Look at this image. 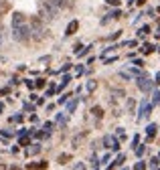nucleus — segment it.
<instances>
[{
	"mask_svg": "<svg viewBox=\"0 0 160 170\" xmlns=\"http://www.w3.org/2000/svg\"><path fill=\"white\" fill-rule=\"evenodd\" d=\"M33 37L31 33V24L27 22L22 12H14L12 14V39L18 43H27Z\"/></svg>",
	"mask_w": 160,
	"mask_h": 170,
	"instance_id": "obj_1",
	"label": "nucleus"
},
{
	"mask_svg": "<svg viewBox=\"0 0 160 170\" xmlns=\"http://www.w3.org/2000/svg\"><path fill=\"white\" fill-rule=\"evenodd\" d=\"M95 89V81H89L87 83V91H93Z\"/></svg>",
	"mask_w": 160,
	"mask_h": 170,
	"instance_id": "obj_13",
	"label": "nucleus"
},
{
	"mask_svg": "<svg viewBox=\"0 0 160 170\" xmlns=\"http://www.w3.org/2000/svg\"><path fill=\"white\" fill-rule=\"evenodd\" d=\"M152 51H154V45H146V47L142 49V53H144V55H148V53H152Z\"/></svg>",
	"mask_w": 160,
	"mask_h": 170,
	"instance_id": "obj_9",
	"label": "nucleus"
},
{
	"mask_svg": "<svg viewBox=\"0 0 160 170\" xmlns=\"http://www.w3.org/2000/svg\"><path fill=\"white\" fill-rule=\"evenodd\" d=\"M107 4H112V6H118V4H120V0H106Z\"/></svg>",
	"mask_w": 160,
	"mask_h": 170,
	"instance_id": "obj_15",
	"label": "nucleus"
},
{
	"mask_svg": "<svg viewBox=\"0 0 160 170\" xmlns=\"http://www.w3.org/2000/svg\"><path fill=\"white\" fill-rule=\"evenodd\" d=\"M136 83H138V87H140L142 91H150V89H152V83L146 79V75H142V77H140Z\"/></svg>",
	"mask_w": 160,
	"mask_h": 170,
	"instance_id": "obj_4",
	"label": "nucleus"
},
{
	"mask_svg": "<svg viewBox=\"0 0 160 170\" xmlns=\"http://www.w3.org/2000/svg\"><path fill=\"white\" fill-rule=\"evenodd\" d=\"M41 150V146H34V148H31V150H27V154H37Z\"/></svg>",
	"mask_w": 160,
	"mask_h": 170,
	"instance_id": "obj_11",
	"label": "nucleus"
},
{
	"mask_svg": "<svg viewBox=\"0 0 160 170\" xmlns=\"http://www.w3.org/2000/svg\"><path fill=\"white\" fill-rule=\"evenodd\" d=\"M158 51H160V49H158Z\"/></svg>",
	"mask_w": 160,
	"mask_h": 170,
	"instance_id": "obj_19",
	"label": "nucleus"
},
{
	"mask_svg": "<svg viewBox=\"0 0 160 170\" xmlns=\"http://www.w3.org/2000/svg\"><path fill=\"white\" fill-rule=\"evenodd\" d=\"M156 130H158V126H156V123H150V126L146 128V134H148V136H152V138H154V134H156Z\"/></svg>",
	"mask_w": 160,
	"mask_h": 170,
	"instance_id": "obj_6",
	"label": "nucleus"
},
{
	"mask_svg": "<svg viewBox=\"0 0 160 170\" xmlns=\"http://www.w3.org/2000/svg\"><path fill=\"white\" fill-rule=\"evenodd\" d=\"M124 160H126V156H124V154H120V156L116 158V162H113V164H112V166H120V164H122V162H124Z\"/></svg>",
	"mask_w": 160,
	"mask_h": 170,
	"instance_id": "obj_7",
	"label": "nucleus"
},
{
	"mask_svg": "<svg viewBox=\"0 0 160 170\" xmlns=\"http://www.w3.org/2000/svg\"><path fill=\"white\" fill-rule=\"evenodd\" d=\"M91 114H93L95 117H101V116H103V114H101V107H93V109H91Z\"/></svg>",
	"mask_w": 160,
	"mask_h": 170,
	"instance_id": "obj_10",
	"label": "nucleus"
},
{
	"mask_svg": "<svg viewBox=\"0 0 160 170\" xmlns=\"http://www.w3.org/2000/svg\"><path fill=\"white\" fill-rule=\"evenodd\" d=\"M158 156H160V154H158Z\"/></svg>",
	"mask_w": 160,
	"mask_h": 170,
	"instance_id": "obj_20",
	"label": "nucleus"
},
{
	"mask_svg": "<svg viewBox=\"0 0 160 170\" xmlns=\"http://www.w3.org/2000/svg\"><path fill=\"white\" fill-rule=\"evenodd\" d=\"M156 83H160V73H158V75H156Z\"/></svg>",
	"mask_w": 160,
	"mask_h": 170,
	"instance_id": "obj_17",
	"label": "nucleus"
},
{
	"mask_svg": "<svg viewBox=\"0 0 160 170\" xmlns=\"http://www.w3.org/2000/svg\"><path fill=\"white\" fill-rule=\"evenodd\" d=\"M75 107H77V99H73V101H71L69 105H67V109H69V114H71V111H75Z\"/></svg>",
	"mask_w": 160,
	"mask_h": 170,
	"instance_id": "obj_8",
	"label": "nucleus"
},
{
	"mask_svg": "<svg viewBox=\"0 0 160 170\" xmlns=\"http://www.w3.org/2000/svg\"><path fill=\"white\" fill-rule=\"evenodd\" d=\"M158 12H160V8H158Z\"/></svg>",
	"mask_w": 160,
	"mask_h": 170,
	"instance_id": "obj_18",
	"label": "nucleus"
},
{
	"mask_svg": "<svg viewBox=\"0 0 160 170\" xmlns=\"http://www.w3.org/2000/svg\"><path fill=\"white\" fill-rule=\"evenodd\" d=\"M31 33H33V39H37V41L45 37V28H43L41 18H33V21H31Z\"/></svg>",
	"mask_w": 160,
	"mask_h": 170,
	"instance_id": "obj_3",
	"label": "nucleus"
},
{
	"mask_svg": "<svg viewBox=\"0 0 160 170\" xmlns=\"http://www.w3.org/2000/svg\"><path fill=\"white\" fill-rule=\"evenodd\" d=\"M142 154H144V146H138L136 148V156H142Z\"/></svg>",
	"mask_w": 160,
	"mask_h": 170,
	"instance_id": "obj_12",
	"label": "nucleus"
},
{
	"mask_svg": "<svg viewBox=\"0 0 160 170\" xmlns=\"http://www.w3.org/2000/svg\"><path fill=\"white\" fill-rule=\"evenodd\" d=\"M41 12H43V18L53 21V18H57V14H59V8L53 6L51 2H47V0H41Z\"/></svg>",
	"mask_w": 160,
	"mask_h": 170,
	"instance_id": "obj_2",
	"label": "nucleus"
},
{
	"mask_svg": "<svg viewBox=\"0 0 160 170\" xmlns=\"http://www.w3.org/2000/svg\"><path fill=\"white\" fill-rule=\"evenodd\" d=\"M77 28H79V22H77V21H71V22H69V27H67V30H65V34H67V37H71V34H75V30H77Z\"/></svg>",
	"mask_w": 160,
	"mask_h": 170,
	"instance_id": "obj_5",
	"label": "nucleus"
},
{
	"mask_svg": "<svg viewBox=\"0 0 160 170\" xmlns=\"http://www.w3.org/2000/svg\"><path fill=\"white\" fill-rule=\"evenodd\" d=\"M158 162H160V156L158 158H152V160H150V166H158Z\"/></svg>",
	"mask_w": 160,
	"mask_h": 170,
	"instance_id": "obj_14",
	"label": "nucleus"
},
{
	"mask_svg": "<svg viewBox=\"0 0 160 170\" xmlns=\"http://www.w3.org/2000/svg\"><path fill=\"white\" fill-rule=\"evenodd\" d=\"M0 47H2V27H0Z\"/></svg>",
	"mask_w": 160,
	"mask_h": 170,
	"instance_id": "obj_16",
	"label": "nucleus"
}]
</instances>
